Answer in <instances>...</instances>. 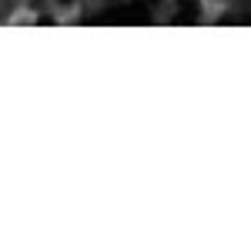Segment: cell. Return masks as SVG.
I'll list each match as a JSON object with an SVG mask.
<instances>
[{
	"label": "cell",
	"mask_w": 251,
	"mask_h": 251,
	"mask_svg": "<svg viewBox=\"0 0 251 251\" xmlns=\"http://www.w3.org/2000/svg\"><path fill=\"white\" fill-rule=\"evenodd\" d=\"M94 20H100V24H151V10L141 7V3H124V7L97 14Z\"/></svg>",
	"instance_id": "6da1fadb"
}]
</instances>
